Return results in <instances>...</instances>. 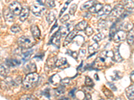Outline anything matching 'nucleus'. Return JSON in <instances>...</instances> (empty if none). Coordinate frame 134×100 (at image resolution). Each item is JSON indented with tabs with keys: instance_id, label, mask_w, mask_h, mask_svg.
<instances>
[{
	"instance_id": "nucleus-1",
	"label": "nucleus",
	"mask_w": 134,
	"mask_h": 100,
	"mask_svg": "<svg viewBox=\"0 0 134 100\" xmlns=\"http://www.w3.org/2000/svg\"><path fill=\"white\" fill-rule=\"evenodd\" d=\"M22 82L21 76H18L15 78L11 77H7L4 80H2L0 82V87L2 90H9L12 88H16L19 86L20 83Z\"/></svg>"
},
{
	"instance_id": "nucleus-2",
	"label": "nucleus",
	"mask_w": 134,
	"mask_h": 100,
	"mask_svg": "<svg viewBox=\"0 0 134 100\" xmlns=\"http://www.w3.org/2000/svg\"><path fill=\"white\" fill-rule=\"evenodd\" d=\"M36 43V41L33 37L28 35H23L18 38L17 43L19 47L22 49H30L34 46Z\"/></svg>"
},
{
	"instance_id": "nucleus-3",
	"label": "nucleus",
	"mask_w": 134,
	"mask_h": 100,
	"mask_svg": "<svg viewBox=\"0 0 134 100\" xmlns=\"http://www.w3.org/2000/svg\"><path fill=\"white\" fill-rule=\"evenodd\" d=\"M39 79V75L37 73H32L27 74L22 80L24 88L26 89H31L36 85Z\"/></svg>"
},
{
	"instance_id": "nucleus-4",
	"label": "nucleus",
	"mask_w": 134,
	"mask_h": 100,
	"mask_svg": "<svg viewBox=\"0 0 134 100\" xmlns=\"http://www.w3.org/2000/svg\"><path fill=\"white\" fill-rule=\"evenodd\" d=\"M124 5L121 3L116 5L109 14V18L111 19H117L119 17L121 16V15L124 12Z\"/></svg>"
},
{
	"instance_id": "nucleus-5",
	"label": "nucleus",
	"mask_w": 134,
	"mask_h": 100,
	"mask_svg": "<svg viewBox=\"0 0 134 100\" xmlns=\"http://www.w3.org/2000/svg\"><path fill=\"white\" fill-rule=\"evenodd\" d=\"M40 3H36V4H33L32 6L30 7V10L34 15H35L36 16L40 17L41 16L42 13L44 11L46 10V8L42 5V2H39Z\"/></svg>"
},
{
	"instance_id": "nucleus-6",
	"label": "nucleus",
	"mask_w": 134,
	"mask_h": 100,
	"mask_svg": "<svg viewBox=\"0 0 134 100\" xmlns=\"http://www.w3.org/2000/svg\"><path fill=\"white\" fill-rule=\"evenodd\" d=\"M8 8L14 15H20L21 11V9H22L21 4L18 2H13L12 3H11L9 5Z\"/></svg>"
},
{
	"instance_id": "nucleus-7",
	"label": "nucleus",
	"mask_w": 134,
	"mask_h": 100,
	"mask_svg": "<svg viewBox=\"0 0 134 100\" xmlns=\"http://www.w3.org/2000/svg\"><path fill=\"white\" fill-rule=\"evenodd\" d=\"M113 38L114 41L116 43H119L121 42V41H124L127 38L126 32H124L123 30H118L114 33Z\"/></svg>"
},
{
	"instance_id": "nucleus-8",
	"label": "nucleus",
	"mask_w": 134,
	"mask_h": 100,
	"mask_svg": "<svg viewBox=\"0 0 134 100\" xmlns=\"http://www.w3.org/2000/svg\"><path fill=\"white\" fill-rule=\"evenodd\" d=\"M36 70V65L34 62H29L26 64L24 67V72L27 74L32 73H35Z\"/></svg>"
},
{
	"instance_id": "nucleus-9",
	"label": "nucleus",
	"mask_w": 134,
	"mask_h": 100,
	"mask_svg": "<svg viewBox=\"0 0 134 100\" xmlns=\"http://www.w3.org/2000/svg\"><path fill=\"white\" fill-rule=\"evenodd\" d=\"M3 17H4L5 20L6 22H13L14 20V17L13 14L10 11V10L9 9V8H5V9L3 10Z\"/></svg>"
},
{
	"instance_id": "nucleus-10",
	"label": "nucleus",
	"mask_w": 134,
	"mask_h": 100,
	"mask_svg": "<svg viewBox=\"0 0 134 100\" xmlns=\"http://www.w3.org/2000/svg\"><path fill=\"white\" fill-rule=\"evenodd\" d=\"M77 34H78V31H76V29H75V30L70 32V33L68 34L67 37L66 38L65 40H64V46H68L69 43H71V41L74 40V38L76 36V35H77Z\"/></svg>"
},
{
	"instance_id": "nucleus-11",
	"label": "nucleus",
	"mask_w": 134,
	"mask_h": 100,
	"mask_svg": "<svg viewBox=\"0 0 134 100\" xmlns=\"http://www.w3.org/2000/svg\"><path fill=\"white\" fill-rule=\"evenodd\" d=\"M9 73V67L6 64H0V76L6 78Z\"/></svg>"
},
{
	"instance_id": "nucleus-12",
	"label": "nucleus",
	"mask_w": 134,
	"mask_h": 100,
	"mask_svg": "<svg viewBox=\"0 0 134 100\" xmlns=\"http://www.w3.org/2000/svg\"><path fill=\"white\" fill-rule=\"evenodd\" d=\"M31 33L32 34L33 38L35 39H40V35H41V32H40L39 27L36 26V25H32L30 27Z\"/></svg>"
},
{
	"instance_id": "nucleus-13",
	"label": "nucleus",
	"mask_w": 134,
	"mask_h": 100,
	"mask_svg": "<svg viewBox=\"0 0 134 100\" xmlns=\"http://www.w3.org/2000/svg\"><path fill=\"white\" fill-rule=\"evenodd\" d=\"M30 9L27 7L24 6L22 8L20 14V20L21 21H24L27 20V18L29 16Z\"/></svg>"
},
{
	"instance_id": "nucleus-14",
	"label": "nucleus",
	"mask_w": 134,
	"mask_h": 100,
	"mask_svg": "<svg viewBox=\"0 0 134 100\" xmlns=\"http://www.w3.org/2000/svg\"><path fill=\"white\" fill-rule=\"evenodd\" d=\"M133 24L130 21H124L122 22L120 25V28L121 27V29L119 30H123L124 32H130L133 29Z\"/></svg>"
},
{
	"instance_id": "nucleus-15",
	"label": "nucleus",
	"mask_w": 134,
	"mask_h": 100,
	"mask_svg": "<svg viewBox=\"0 0 134 100\" xmlns=\"http://www.w3.org/2000/svg\"><path fill=\"white\" fill-rule=\"evenodd\" d=\"M111 10H112V8H111V5H106L105 6H103V8L101 9V10L99 11L97 14V17H100L103 16V15H109L110 13H111Z\"/></svg>"
},
{
	"instance_id": "nucleus-16",
	"label": "nucleus",
	"mask_w": 134,
	"mask_h": 100,
	"mask_svg": "<svg viewBox=\"0 0 134 100\" xmlns=\"http://www.w3.org/2000/svg\"><path fill=\"white\" fill-rule=\"evenodd\" d=\"M57 61V58L56 55H53V56H50L48 58L47 61H46V67L49 69H52L55 67V64Z\"/></svg>"
},
{
	"instance_id": "nucleus-17",
	"label": "nucleus",
	"mask_w": 134,
	"mask_h": 100,
	"mask_svg": "<svg viewBox=\"0 0 134 100\" xmlns=\"http://www.w3.org/2000/svg\"><path fill=\"white\" fill-rule=\"evenodd\" d=\"M125 94L130 100L134 99V84L131 85L125 89Z\"/></svg>"
},
{
	"instance_id": "nucleus-18",
	"label": "nucleus",
	"mask_w": 134,
	"mask_h": 100,
	"mask_svg": "<svg viewBox=\"0 0 134 100\" xmlns=\"http://www.w3.org/2000/svg\"><path fill=\"white\" fill-rule=\"evenodd\" d=\"M70 26L69 23H65L63 26H61L59 29V32L62 36H65L66 35L70 33Z\"/></svg>"
},
{
	"instance_id": "nucleus-19",
	"label": "nucleus",
	"mask_w": 134,
	"mask_h": 100,
	"mask_svg": "<svg viewBox=\"0 0 134 100\" xmlns=\"http://www.w3.org/2000/svg\"><path fill=\"white\" fill-rule=\"evenodd\" d=\"M60 37H61L60 33L59 30H58L57 33H55V34H54L53 36H52V38H51V40H50V41H51L52 43L54 44V45L57 46L58 47H59Z\"/></svg>"
},
{
	"instance_id": "nucleus-20",
	"label": "nucleus",
	"mask_w": 134,
	"mask_h": 100,
	"mask_svg": "<svg viewBox=\"0 0 134 100\" xmlns=\"http://www.w3.org/2000/svg\"><path fill=\"white\" fill-rule=\"evenodd\" d=\"M103 8V5L102 3H96L94 5H93L90 9H88V11L91 14H95V13H97L98 14Z\"/></svg>"
},
{
	"instance_id": "nucleus-21",
	"label": "nucleus",
	"mask_w": 134,
	"mask_h": 100,
	"mask_svg": "<svg viewBox=\"0 0 134 100\" xmlns=\"http://www.w3.org/2000/svg\"><path fill=\"white\" fill-rule=\"evenodd\" d=\"M88 27V23L87 21L85 20H83V21H81V22L76 24L75 26V29L76 31H84L85 30L86 28Z\"/></svg>"
},
{
	"instance_id": "nucleus-22",
	"label": "nucleus",
	"mask_w": 134,
	"mask_h": 100,
	"mask_svg": "<svg viewBox=\"0 0 134 100\" xmlns=\"http://www.w3.org/2000/svg\"><path fill=\"white\" fill-rule=\"evenodd\" d=\"M54 11H48L46 14V19L49 24H51L56 19L55 14Z\"/></svg>"
},
{
	"instance_id": "nucleus-23",
	"label": "nucleus",
	"mask_w": 134,
	"mask_h": 100,
	"mask_svg": "<svg viewBox=\"0 0 134 100\" xmlns=\"http://www.w3.org/2000/svg\"><path fill=\"white\" fill-rule=\"evenodd\" d=\"M113 60L115 62H121L123 61V58L121 56L120 53H119V51L118 49V48H116L115 49V52H113Z\"/></svg>"
},
{
	"instance_id": "nucleus-24",
	"label": "nucleus",
	"mask_w": 134,
	"mask_h": 100,
	"mask_svg": "<svg viewBox=\"0 0 134 100\" xmlns=\"http://www.w3.org/2000/svg\"><path fill=\"white\" fill-rule=\"evenodd\" d=\"M5 64L9 67H15L17 65H20V61L18 59H8L5 61Z\"/></svg>"
},
{
	"instance_id": "nucleus-25",
	"label": "nucleus",
	"mask_w": 134,
	"mask_h": 100,
	"mask_svg": "<svg viewBox=\"0 0 134 100\" xmlns=\"http://www.w3.org/2000/svg\"><path fill=\"white\" fill-rule=\"evenodd\" d=\"M97 2L95 1H88V2H85V3L82 5V6L81 7V10H85V9H90L93 5H94Z\"/></svg>"
},
{
	"instance_id": "nucleus-26",
	"label": "nucleus",
	"mask_w": 134,
	"mask_h": 100,
	"mask_svg": "<svg viewBox=\"0 0 134 100\" xmlns=\"http://www.w3.org/2000/svg\"><path fill=\"white\" fill-rule=\"evenodd\" d=\"M127 41L129 45H132L134 42V31L131 29L127 35Z\"/></svg>"
},
{
	"instance_id": "nucleus-27",
	"label": "nucleus",
	"mask_w": 134,
	"mask_h": 100,
	"mask_svg": "<svg viewBox=\"0 0 134 100\" xmlns=\"http://www.w3.org/2000/svg\"><path fill=\"white\" fill-rule=\"evenodd\" d=\"M99 46L98 43H93L91 46H88V53H90V54H93L94 53V52H96L97 51V49H99Z\"/></svg>"
},
{
	"instance_id": "nucleus-28",
	"label": "nucleus",
	"mask_w": 134,
	"mask_h": 100,
	"mask_svg": "<svg viewBox=\"0 0 134 100\" xmlns=\"http://www.w3.org/2000/svg\"><path fill=\"white\" fill-rule=\"evenodd\" d=\"M65 92V88L63 85H60V86L58 87L57 89L54 90V93L55 96H60L61 95H63Z\"/></svg>"
},
{
	"instance_id": "nucleus-29",
	"label": "nucleus",
	"mask_w": 134,
	"mask_h": 100,
	"mask_svg": "<svg viewBox=\"0 0 134 100\" xmlns=\"http://www.w3.org/2000/svg\"><path fill=\"white\" fill-rule=\"evenodd\" d=\"M105 35L103 33H99L96 35H94L93 38V40L95 41V43H98L105 38Z\"/></svg>"
},
{
	"instance_id": "nucleus-30",
	"label": "nucleus",
	"mask_w": 134,
	"mask_h": 100,
	"mask_svg": "<svg viewBox=\"0 0 134 100\" xmlns=\"http://www.w3.org/2000/svg\"><path fill=\"white\" fill-rule=\"evenodd\" d=\"M124 3V8L129 10H131L134 8V2L133 1H126V2H123Z\"/></svg>"
},
{
	"instance_id": "nucleus-31",
	"label": "nucleus",
	"mask_w": 134,
	"mask_h": 100,
	"mask_svg": "<svg viewBox=\"0 0 134 100\" xmlns=\"http://www.w3.org/2000/svg\"><path fill=\"white\" fill-rule=\"evenodd\" d=\"M67 64V60L66 58H60V59H57L56 64H55V66L60 67H62L63 65H66Z\"/></svg>"
},
{
	"instance_id": "nucleus-32",
	"label": "nucleus",
	"mask_w": 134,
	"mask_h": 100,
	"mask_svg": "<svg viewBox=\"0 0 134 100\" xmlns=\"http://www.w3.org/2000/svg\"><path fill=\"white\" fill-rule=\"evenodd\" d=\"M60 77L58 76V75H54L50 77V82L52 84H58V83H60Z\"/></svg>"
},
{
	"instance_id": "nucleus-33",
	"label": "nucleus",
	"mask_w": 134,
	"mask_h": 100,
	"mask_svg": "<svg viewBox=\"0 0 134 100\" xmlns=\"http://www.w3.org/2000/svg\"><path fill=\"white\" fill-rule=\"evenodd\" d=\"M103 93L105 94V96L107 97H108V98H113V93L111 92V90H109L108 88L104 87L103 88Z\"/></svg>"
},
{
	"instance_id": "nucleus-34",
	"label": "nucleus",
	"mask_w": 134,
	"mask_h": 100,
	"mask_svg": "<svg viewBox=\"0 0 134 100\" xmlns=\"http://www.w3.org/2000/svg\"><path fill=\"white\" fill-rule=\"evenodd\" d=\"M114 74L112 76V79L113 80H117V79H120L122 77V73L119 71H113Z\"/></svg>"
},
{
	"instance_id": "nucleus-35",
	"label": "nucleus",
	"mask_w": 134,
	"mask_h": 100,
	"mask_svg": "<svg viewBox=\"0 0 134 100\" xmlns=\"http://www.w3.org/2000/svg\"><path fill=\"white\" fill-rule=\"evenodd\" d=\"M11 31L14 33H19L21 31V28L18 24H14L11 27Z\"/></svg>"
},
{
	"instance_id": "nucleus-36",
	"label": "nucleus",
	"mask_w": 134,
	"mask_h": 100,
	"mask_svg": "<svg viewBox=\"0 0 134 100\" xmlns=\"http://www.w3.org/2000/svg\"><path fill=\"white\" fill-rule=\"evenodd\" d=\"M85 85L88 87H93L94 86V82H93L92 79L91 77L87 76L85 78Z\"/></svg>"
},
{
	"instance_id": "nucleus-37",
	"label": "nucleus",
	"mask_w": 134,
	"mask_h": 100,
	"mask_svg": "<svg viewBox=\"0 0 134 100\" xmlns=\"http://www.w3.org/2000/svg\"><path fill=\"white\" fill-rule=\"evenodd\" d=\"M20 100H35V97L32 95H24L20 97Z\"/></svg>"
},
{
	"instance_id": "nucleus-38",
	"label": "nucleus",
	"mask_w": 134,
	"mask_h": 100,
	"mask_svg": "<svg viewBox=\"0 0 134 100\" xmlns=\"http://www.w3.org/2000/svg\"><path fill=\"white\" fill-rule=\"evenodd\" d=\"M76 8H77V6H76V4L74 3L70 6V9H69V14L72 15H75V13L76 10Z\"/></svg>"
},
{
	"instance_id": "nucleus-39",
	"label": "nucleus",
	"mask_w": 134,
	"mask_h": 100,
	"mask_svg": "<svg viewBox=\"0 0 134 100\" xmlns=\"http://www.w3.org/2000/svg\"><path fill=\"white\" fill-rule=\"evenodd\" d=\"M69 18H70V17H69V14H65L62 17H60V22L62 23H65L66 22H67V21H69Z\"/></svg>"
},
{
	"instance_id": "nucleus-40",
	"label": "nucleus",
	"mask_w": 134,
	"mask_h": 100,
	"mask_svg": "<svg viewBox=\"0 0 134 100\" xmlns=\"http://www.w3.org/2000/svg\"><path fill=\"white\" fill-rule=\"evenodd\" d=\"M85 31V34L87 36H91V35H93V29L90 26H88Z\"/></svg>"
},
{
	"instance_id": "nucleus-41",
	"label": "nucleus",
	"mask_w": 134,
	"mask_h": 100,
	"mask_svg": "<svg viewBox=\"0 0 134 100\" xmlns=\"http://www.w3.org/2000/svg\"><path fill=\"white\" fill-rule=\"evenodd\" d=\"M44 4L47 5L50 8H53L55 7L54 1H45L44 2Z\"/></svg>"
},
{
	"instance_id": "nucleus-42",
	"label": "nucleus",
	"mask_w": 134,
	"mask_h": 100,
	"mask_svg": "<svg viewBox=\"0 0 134 100\" xmlns=\"http://www.w3.org/2000/svg\"><path fill=\"white\" fill-rule=\"evenodd\" d=\"M107 27V21L105 20H102L99 23V28L100 27V29H104Z\"/></svg>"
},
{
	"instance_id": "nucleus-43",
	"label": "nucleus",
	"mask_w": 134,
	"mask_h": 100,
	"mask_svg": "<svg viewBox=\"0 0 134 100\" xmlns=\"http://www.w3.org/2000/svg\"><path fill=\"white\" fill-rule=\"evenodd\" d=\"M70 3V1H69V2H66L65 3H64V7H63V9H61V11H60V16H61V15H62V14H63V13L65 11V10L66 9L67 7H68V5H69V4Z\"/></svg>"
},
{
	"instance_id": "nucleus-44",
	"label": "nucleus",
	"mask_w": 134,
	"mask_h": 100,
	"mask_svg": "<svg viewBox=\"0 0 134 100\" xmlns=\"http://www.w3.org/2000/svg\"><path fill=\"white\" fill-rule=\"evenodd\" d=\"M69 82H70V79L69 78H64V79H62L60 81V83L62 84V85L64 86V85H66L67 84H69Z\"/></svg>"
},
{
	"instance_id": "nucleus-45",
	"label": "nucleus",
	"mask_w": 134,
	"mask_h": 100,
	"mask_svg": "<svg viewBox=\"0 0 134 100\" xmlns=\"http://www.w3.org/2000/svg\"><path fill=\"white\" fill-rule=\"evenodd\" d=\"M84 100H92L91 96L90 93H87L85 94V98Z\"/></svg>"
},
{
	"instance_id": "nucleus-46",
	"label": "nucleus",
	"mask_w": 134,
	"mask_h": 100,
	"mask_svg": "<svg viewBox=\"0 0 134 100\" xmlns=\"http://www.w3.org/2000/svg\"><path fill=\"white\" fill-rule=\"evenodd\" d=\"M80 54H81L82 56H85L86 54V50L85 49H81L80 50Z\"/></svg>"
},
{
	"instance_id": "nucleus-47",
	"label": "nucleus",
	"mask_w": 134,
	"mask_h": 100,
	"mask_svg": "<svg viewBox=\"0 0 134 100\" xmlns=\"http://www.w3.org/2000/svg\"><path fill=\"white\" fill-rule=\"evenodd\" d=\"M130 79H131V81L134 83V70L132 71L130 74Z\"/></svg>"
},
{
	"instance_id": "nucleus-48",
	"label": "nucleus",
	"mask_w": 134,
	"mask_h": 100,
	"mask_svg": "<svg viewBox=\"0 0 134 100\" xmlns=\"http://www.w3.org/2000/svg\"><path fill=\"white\" fill-rule=\"evenodd\" d=\"M108 84H109V85L111 86V88L113 90V91H116V90H117V88H116V87L115 86L114 84H112V83H108Z\"/></svg>"
},
{
	"instance_id": "nucleus-49",
	"label": "nucleus",
	"mask_w": 134,
	"mask_h": 100,
	"mask_svg": "<svg viewBox=\"0 0 134 100\" xmlns=\"http://www.w3.org/2000/svg\"><path fill=\"white\" fill-rule=\"evenodd\" d=\"M91 13L90 12H87V14H86L85 17L87 19H90L91 18Z\"/></svg>"
},
{
	"instance_id": "nucleus-50",
	"label": "nucleus",
	"mask_w": 134,
	"mask_h": 100,
	"mask_svg": "<svg viewBox=\"0 0 134 100\" xmlns=\"http://www.w3.org/2000/svg\"><path fill=\"white\" fill-rule=\"evenodd\" d=\"M100 100H105V99H100Z\"/></svg>"
},
{
	"instance_id": "nucleus-51",
	"label": "nucleus",
	"mask_w": 134,
	"mask_h": 100,
	"mask_svg": "<svg viewBox=\"0 0 134 100\" xmlns=\"http://www.w3.org/2000/svg\"><path fill=\"white\" fill-rule=\"evenodd\" d=\"M0 17H1V12H0Z\"/></svg>"
}]
</instances>
